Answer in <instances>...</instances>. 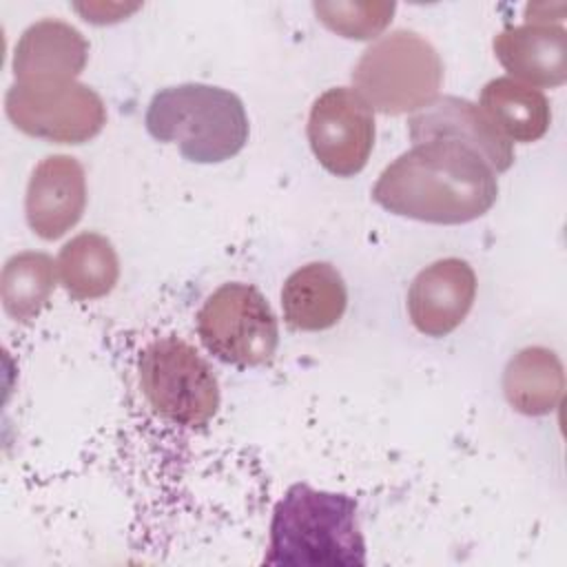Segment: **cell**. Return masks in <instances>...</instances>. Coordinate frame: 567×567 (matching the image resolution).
<instances>
[{"label":"cell","instance_id":"14","mask_svg":"<svg viewBox=\"0 0 567 567\" xmlns=\"http://www.w3.org/2000/svg\"><path fill=\"white\" fill-rule=\"evenodd\" d=\"M346 306L343 277L326 261H310L297 268L281 288L284 319L295 330H328L343 317Z\"/></svg>","mask_w":567,"mask_h":567},{"label":"cell","instance_id":"11","mask_svg":"<svg viewBox=\"0 0 567 567\" xmlns=\"http://www.w3.org/2000/svg\"><path fill=\"white\" fill-rule=\"evenodd\" d=\"M412 144L427 140H450L478 153L494 173H505L514 164V148L487 115L465 97L443 95L416 111L408 120Z\"/></svg>","mask_w":567,"mask_h":567},{"label":"cell","instance_id":"18","mask_svg":"<svg viewBox=\"0 0 567 567\" xmlns=\"http://www.w3.org/2000/svg\"><path fill=\"white\" fill-rule=\"evenodd\" d=\"M58 268L47 252L24 250L7 259L0 275V299L4 312L18 321H33L49 303Z\"/></svg>","mask_w":567,"mask_h":567},{"label":"cell","instance_id":"8","mask_svg":"<svg viewBox=\"0 0 567 567\" xmlns=\"http://www.w3.org/2000/svg\"><path fill=\"white\" fill-rule=\"evenodd\" d=\"M374 111L348 86L321 93L308 115V142L317 162L337 177H352L374 148Z\"/></svg>","mask_w":567,"mask_h":567},{"label":"cell","instance_id":"5","mask_svg":"<svg viewBox=\"0 0 567 567\" xmlns=\"http://www.w3.org/2000/svg\"><path fill=\"white\" fill-rule=\"evenodd\" d=\"M140 385L155 414L182 427H204L221 394L208 361L184 339H153L140 354Z\"/></svg>","mask_w":567,"mask_h":567},{"label":"cell","instance_id":"12","mask_svg":"<svg viewBox=\"0 0 567 567\" xmlns=\"http://www.w3.org/2000/svg\"><path fill=\"white\" fill-rule=\"evenodd\" d=\"M494 55L509 78L534 89L567 80V31L558 24L507 27L494 38Z\"/></svg>","mask_w":567,"mask_h":567},{"label":"cell","instance_id":"19","mask_svg":"<svg viewBox=\"0 0 567 567\" xmlns=\"http://www.w3.org/2000/svg\"><path fill=\"white\" fill-rule=\"evenodd\" d=\"M317 18L334 33L348 40L377 38L392 20L394 2H315Z\"/></svg>","mask_w":567,"mask_h":567},{"label":"cell","instance_id":"10","mask_svg":"<svg viewBox=\"0 0 567 567\" xmlns=\"http://www.w3.org/2000/svg\"><path fill=\"white\" fill-rule=\"evenodd\" d=\"M476 297V275L465 259L445 257L425 266L410 284L408 315L425 337L454 332Z\"/></svg>","mask_w":567,"mask_h":567},{"label":"cell","instance_id":"2","mask_svg":"<svg viewBox=\"0 0 567 567\" xmlns=\"http://www.w3.org/2000/svg\"><path fill=\"white\" fill-rule=\"evenodd\" d=\"M266 565L284 567H361L365 540L357 501L348 494L295 483L272 509Z\"/></svg>","mask_w":567,"mask_h":567},{"label":"cell","instance_id":"4","mask_svg":"<svg viewBox=\"0 0 567 567\" xmlns=\"http://www.w3.org/2000/svg\"><path fill=\"white\" fill-rule=\"evenodd\" d=\"M443 62L416 31L396 29L370 44L352 69L354 91L372 111L416 113L439 97Z\"/></svg>","mask_w":567,"mask_h":567},{"label":"cell","instance_id":"13","mask_svg":"<svg viewBox=\"0 0 567 567\" xmlns=\"http://www.w3.org/2000/svg\"><path fill=\"white\" fill-rule=\"evenodd\" d=\"M89 60L86 38L62 20H38L27 27L13 51L16 82L75 80Z\"/></svg>","mask_w":567,"mask_h":567},{"label":"cell","instance_id":"1","mask_svg":"<svg viewBox=\"0 0 567 567\" xmlns=\"http://www.w3.org/2000/svg\"><path fill=\"white\" fill-rule=\"evenodd\" d=\"M496 197V173L470 146L450 140L412 144L372 188V199L388 213L430 224L474 221Z\"/></svg>","mask_w":567,"mask_h":567},{"label":"cell","instance_id":"17","mask_svg":"<svg viewBox=\"0 0 567 567\" xmlns=\"http://www.w3.org/2000/svg\"><path fill=\"white\" fill-rule=\"evenodd\" d=\"M62 288L78 301L106 297L120 279V259L113 244L100 233H80L69 239L55 261Z\"/></svg>","mask_w":567,"mask_h":567},{"label":"cell","instance_id":"6","mask_svg":"<svg viewBox=\"0 0 567 567\" xmlns=\"http://www.w3.org/2000/svg\"><path fill=\"white\" fill-rule=\"evenodd\" d=\"M197 334L219 361L252 368L272 359L279 343L277 317L250 284L230 281L206 297L197 312Z\"/></svg>","mask_w":567,"mask_h":567},{"label":"cell","instance_id":"3","mask_svg":"<svg viewBox=\"0 0 567 567\" xmlns=\"http://www.w3.org/2000/svg\"><path fill=\"white\" fill-rule=\"evenodd\" d=\"M146 131L173 144L195 164H219L235 157L248 142L244 102L228 89L186 82L157 91L146 109Z\"/></svg>","mask_w":567,"mask_h":567},{"label":"cell","instance_id":"16","mask_svg":"<svg viewBox=\"0 0 567 567\" xmlns=\"http://www.w3.org/2000/svg\"><path fill=\"white\" fill-rule=\"evenodd\" d=\"M565 390V372L556 352L543 346L523 348L503 374L507 403L527 416H543L558 408Z\"/></svg>","mask_w":567,"mask_h":567},{"label":"cell","instance_id":"15","mask_svg":"<svg viewBox=\"0 0 567 567\" xmlns=\"http://www.w3.org/2000/svg\"><path fill=\"white\" fill-rule=\"evenodd\" d=\"M478 109L507 142H536L547 133L551 122L545 93L509 75L494 78L483 86Z\"/></svg>","mask_w":567,"mask_h":567},{"label":"cell","instance_id":"7","mask_svg":"<svg viewBox=\"0 0 567 567\" xmlns=\"http://www.w3.org/2000/svg\"><path fill=\"white\" fill-rule=\"evenodd\" d=\"M4 111L18 131L55 144H84L106 124L102 97L78 80L13 82Z\"/></svg>","mask_w":567,"mask_h":567},{"label":"cell","instance_id":"9","mask_svg":"<svg viewBox=\"0 0 567 567\" xmlns=\"http://www.w3.org/2000/svg\"><path fill=\"white\" fill-rule=\"evenodd\" d=\"M86 208V175L71 155H49L31 173L24 195L29 228L47 241L66 235Z\"/></svg>","mask_w":567,"mask_h":567}]
</instances>
